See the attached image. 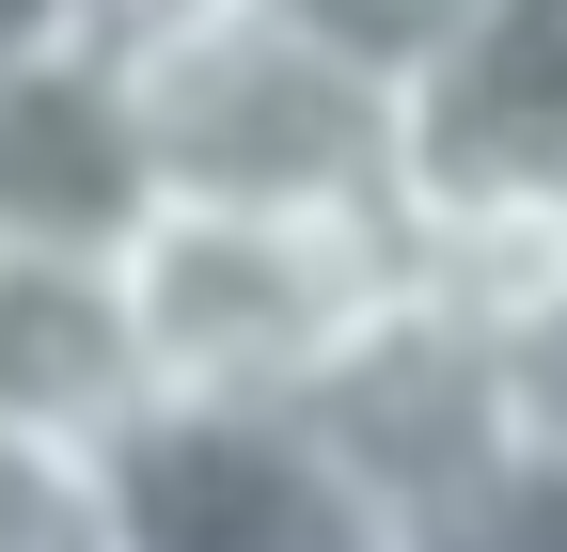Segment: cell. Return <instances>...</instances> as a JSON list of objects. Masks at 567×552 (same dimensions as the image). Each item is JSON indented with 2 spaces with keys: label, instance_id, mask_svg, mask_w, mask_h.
<instances>
[{
  "label": "cell",
  "instance_id": "cell-4",
  "mask_svg": "<svg viewBox=\"0 0 567 552\" xmlns=\"http://www.w3.org/2000/svg\"><path fill=\"white\" fill-rule=\"evenodd\" d=\"M111 552H363L300 410L268 395H142L111 427Z\"/></svg>",
  "mask_w": 567,
  "mask_h": 552
},
{
  "label": "cell",
  "instance_id": "cell-3",
  "mask_svg": "<svg viewBox=\"0 0 567 552\" xmlns=\"http://www.w3.org/2000/svg\"><path fill=\"white\" fill-rule=\"evenodd\" d=\"M394 285V205H237V190H142L111 237L126 364L142 395H300L347 316Z\"/></svg>",
  "mask_w": 567,
  "mask_h": 552
},
{
  "label": "cell",
  "instance_id": "cell-6",
  "mask_svg": "<svg viewBox=\"0 0 567 552\" xmlns=\"http://www.w3.org/2000/svg\"><path fill=\"white\" fill-rule=\"evenodd\" d=\"M0 410H32V427H80V442H111L126 410H142L126 300H111V253L0 237Z\"/></svg>",
  "mask_w": 567,
  "mask_h": 552
},
{
  "label": "cell",
  "instance_id": "cell-2",
  "mask_svg": "<svg viewBox=\"0 0 567 552\" xmlns=\"http://www.w3.org/2000/svg\"><path fill=\"white\" fill-rule=\"evenodd\" d=\"M284 410H300L316 473L347 490V536L363 552H488V505H505V473L536 458L505 316H473L457 285H425L410 253H394V285L347 316V348Z\"/></svg>",
  "mask_w": 567,
  "mask_h": 552
},
{
  "label": "cell",
  "instance_id": "cell-5",
  "mask_svg": "<svg viewBox=\"0 0 567 552\" xmlns=\"http://www.w3.org/2000/svg\"><path fill=\"white\" fill-rule=\"evenodd\" d=\"M142 222V143H126V95L95 32L63 17L0 63V237H48V253H111Z\"/></svg>",
  "mask_w": 567,
  "mask_h": 552
},
{
  "label": "cell",
  "instance_id": "cell-1",
  "mask_svg": "<svg viewBox=\"0 0 567 552\" xmlns=\"http://www.w3.org/2000/svg\"><path fill=\"white\" fill-rule=\"evenodd\" d=\"M80 32L126 95L142 190H237V205H379L394 80L300 32L284 0H80Z\"/></svg>",
  "mask_w": 567,
  "mask_h": 552
},
{
  "label": "cell",
  "instance_id": "cell-8",
  "mask_svg": "<svg viewBox=\"0 0 567 552\" xmlns=\"http://www.w3.org/2000/svg\"><path fill=\"white\" fill-rule=\"evenodd\" d=\"M63 17H80V0H0V63H17L32 32H63Z\"/></svg>",
  "mask_w": 567,
  "mask_h": 552
},
{
  "label": "cell",
  "instance_id": "cell-7",
  "mask_svg": "<svg viewBox=\"0 0 567 552\" xmlns=\"http://www.w3.org/2000/svg\"><path fill=\"white\" fill-rule=\"evenodd\" d=\"M0 552H111V442L0 410Z\"/></svg>",
  "mask_w": 567,
  "mask_h": 552
}]
</instances>
